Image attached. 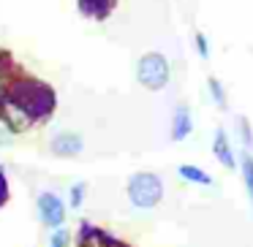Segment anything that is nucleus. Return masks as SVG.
<instances>
[{"instance_id":"obj_5","label":"nucleus","mask_w":253,"mask_h":247,"mask_svg":"<svg viewBox=\"0 0 253 247\" xmlns=\"http://www.w3.org/2000/svg\"><path fill=\"white\" fill-rule=\"evenodd\" d=\"M49 149H52V155H57V158H77V155H82V149H84V139L79 136L77 131H60V133L52 136Z\"/></svg>"},{"instance_id":"obj_15","label":"nucleus","mask_w":253,"mask_h":247,"mask_svg":"<svg viewBox=\"0 0 253 247\" xmlns=\"http://www.w3.org/2000/svg\"><path fill=\"white\" fill-rule=\"evenodd\" d=\"M196 49H199V55H202L204 60L210 57V44H207V35L204 33H196Z\"/></svg>"},{"instance_id":"obj_10","label":"nucleus","mask_w":253,"mask_h":247,"mask_svg":"<svg viewBox=\"0 0 253 247\" xmlns=\"http://www.w3.org/2000/svg\"><path fill=\"white\" fill-rule=\"evenodd\" d=\"M84 193H87V185L84 182H74L71 190H68V207L71 209H79L84 204Z\"/></svg>"},{"instance_id":"obj_12","label":"nucleus","mask_w":253,"mask_h":247,"mask_svg":"<svg viewBox=\"0 0 253 247\" xmlns=\"http://www.w3.org/2000/svg\"><path fill=\"white\" fill-rule=\"evenodd\" d=\"M237 131H240V139H242V149H253V131H251L245 117L237 120Z\"/></svg>"},{"instance_id":"obj_8","label":"nucleus","mask_w":253,"mask_h":247,"mask_svg":"<svg viewBox=\"0 0 253 247\" xmlns=\"http://www.w3.org/2000/svg\"><path fill=\"white\" fill-rule=\"evenodd\" d=\"M177 174H180V179L193 182V185H204V187L212 185V176H210L204 169H199V166H191V163H182L180 169H177Z\"/></svg>"},{"instance_id":"obj_14","label":"nucleus","mask_w":253,"mask_h":247,"mask_svg":"<svg viewBox=\"0 0 253 247\" xmlns=\"http://www.w3.org/2000/svg\"><path fill=\"white\" fill-rule=\"evenodd\" d=\"M8 201V179H6V171L0 166V207Z\"/></svg>"},{"instance_id":"obj_9","label":"nucleus","mask_w":253,"mask_h":247,"mask_svg":"<svg viewBox=\"0 0 253 247\" xmlns=\"http://www.w3.org/2000/svg\"><path fill=\"white\" fill-rule=\"evenodd\" d=\"M240 171H242V182H245L248 198L253 207V149H242L240 152Z\"/></svg>"},{"instance_id":"obj_1","label":"nucleus","mask_w":253,"mask_h":247,"mask_svg":"<svg viewBox=\"0 0 253 247\" xmlns=\"http://www.w3.org/2000/svg\"><path fill=\"white\" fill-rule=\"evenodd\" d=\"M8 101H11L14 106H19L30 120L46 117L52 111V104H55L49 87H44V84H39V82H17Z\"/></svg>"},{"instance_id":"obj_11","label":"nucleus","mask_w":253,"mask_h":247,"mask_svg":"<svg viewBox=\"0 0 253 247\" xmlns=\"http://www.w3.org/2000/svg\"><path fill=\"white\" fill-rule=\"evenodd\" d=\"M207 87H210V95H212V101H215V104H218L220 109H226L229 104H226V90H223V84H220L218 79L212 76V79L207 82Z\"/></svg>"},{"instance_id":"obj_7","label":"nucleus","mask_w":253,"mask_h":247,"mask_svg":"<svg viewBox=\"0 0 253 247\" xmlns=\"http://www.w3.org/2000/svg\"><path fill=\"white\" fill-rule=\"evenodd\" d=\"M193 131V114L188 106H177L174 109V117H171V139L174 141H182L188 139Z\"/></svg>"},{"instance_id":"obj_4","label":"nucleus","mask_w":253,"mask_h":247,"mask_svg":"<svg viewBox=\"0 0 253 247\" xmlns=\"http://www.w3.org/2000/svg\"><path fill=\"white\" fill-rule=\"evenodd\" d=\"M36 212H39V220L46 228H60L66 223V204L52 190L39 193V198H36Z\"/></svg>"},{"instance_id":"obj_6","label":"nucleus","mask_w":253,"mask_h":247,"mask_svg":"<svg viewBox=\"0 0 253 247\" xmlns=\"http://www.w3.org/2000/svg\"><path fill=\"white\" fill-rule=\"evenodd\" d=\"M212 155L218 158V163H223L226 169H234L237 166V158H234V149H231V141L226 136L223 128H218L212 136Z\"/></svg>"},{"instance_id":"obj_3","label":"nucleus","mask_w":253,"mask_h":247,"mask_svg":"<svg viewBox=\"0 0 253 247\" xmlns=\"http://www.w3.org/2000/svg\"><path fill=\"white\" fill-rule=\"evenodd\" d=\"M136 79L144 90H153V93L164 90L171 79L169 60H166L161 52H147V55H142L136 63Z\"/></svg>"},{"instance_id":"obj_2","label":"nucleus","mask_w":253,"mask_h":247,"mask_svg":"<svg viewBox=\"0 0 253 247\" xmlns=\"http://www.w3.org/2000/svg\"><path fill=\"white\" fill-rule=\"evenodd\" d=\"M164 198V179L153 171H136L128 179V201L136 209H153Z\"/></svg>"},{"instance_id":"obj_13","label":"nucleus","mask_w":253,"mask_h":247,"mask_svg":"<svg viewBox=\"0 0 253 247\" xmlns=\"http://www.w3.org/2000/svg\"><path fill=\"white\" fill-rule=\"evenodd\" d=\"M71 245V234H68V228H55V234L49 236V247H68Z\"/></svg>"}]
</instances>
